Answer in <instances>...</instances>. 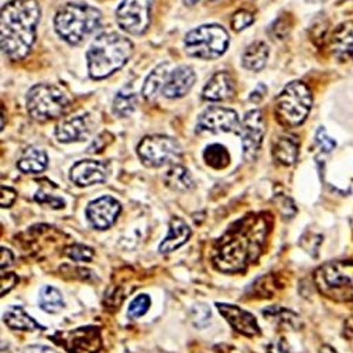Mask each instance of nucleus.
Returning <instances> with one entry per match:
<instances>
[{
  "label": "nucleus",
  "mask_w": 353,
  "mask_h": 353,
  "mask_svg": "<svg viewBox=\"0 0 353 353\" xmlns=\"http://www.w3.org/2000/svg\"><path fill=\"white\" fill-rule=\"evenodd\" d=\"M272 223L266 214L249 215L228 230L214 252V266L223 273H239L254 263L266 243Z\"/></svg>",
  "instance_id": "obj_1"
},
{
  "label": "nucleus",
  "mask_w": 353,
  "mask_h": 353,
  "mask_svg": "<svg viewBox=\"0 0 353 353\" xmlns=\"http://www.w3.org/2000/svg\"><path fill=\"white\" fill-rule=\"evenodd\" d=\"M41 9L36 0H12L0 14V46L6 57L21 61L36 41Z\"/></svg>",
  "instance_id": "obj_2"
},
{
  "label": "nucleus",
  "mask_w": 353,
  "mask_h": 353,
  "mask_svg": "<svg viewBox=\"0 0 353 353\" xmlns=\"http://www.w3.org/2000/svg\"><path fill=\"white\" fill-rule=\"evenodd\" d=\"M133 54V43L117 33L99 34L86 52L88 72L92 79H103L123 68Z\"/></svg>",
  "instance_id": "obj_3"
},
{
  "label": "nucleus",
  "mask_w": 353,
  "mask_h": 353,
  "mask_svg": "<svg viewBox=\"0 0 353 353\" xmlns=\"http://www.w3.org/2000/svg\"><path fill=\"white\" fill-rule=\"evenodd\" d=\"M101 12L86 3L68 2L58 9L54 27L57 34L71 46H78L101 27Z\"/></svg>",
  "instance_id": "obj_4"
},
{
  "label": "nucleus",
  "mask_w": 353,
  "mask_h": 353,
  "mask_svg": "<svg viewBox=\"0 0 353 353\" xmlns=\"http://www.w3.org/2000/svg\"><path fill=\"white\" fill-rule=\"evenodd\" d=\"M314 281L323 296L335 301H353V263L331 261L321 266Z\"/></svg>",
  "instance_id": "obj_5"
},
{
  "label": "nucleus",
  "mask_w": 353,
  "mask_h": 353,
  "mask_svg": "<svg viewBox=\"0 0 353 353\" xmlns=\"http://www.w3.org/2000/svg\"><path fill=\"white\" fill-rule=\"evenodd\" d=\"M312 108V95L301 81L290 82L276 99V114L288 128H297L305 122Z\"/></svg>",
  "instance_id": "obj_6"
},
{
  "label": "nucleus",
  "mask_w": 353,
  "mask_h": 353,
  "mask_svg": "<svg viewBox=\"0 0 353 353\" xmlns=\"http://www.w3.org/2000/svg\"><path fill=\"white\" fill-rule=\"evenodd\" d=\"M70 108V98L55 85L39 83L27 95V112L37 122H48L61 117Z\"/></svg>",
  "instance_id": "obj_7"
},
{
  "label": "nucleus",
  "mask_w": 353,
  "mask_h": 353,
  "mask_svg": "<svg viewBox=\"0 0 353 353\" xmlns=\"http://www.w3.org/2000/svg\"><path fill=\"white\" fill-rule=\"evenodd\" d=\"M229 34L219 24H203L191 30L184 39L185 52L199 60H215L225 54Z\"/></svg>",
  "instance_id": "obj_8"
},
{
  "label": "nucleus",
  "mask_w": 353,
  "mask_h": 353,
  "mask_svg": "<svg viewBox=\"0 0 353 353\" xmlns=\"http://www.w3.org/2000/svg\"><path fill=\"white\" fill-rule=\"evenodd\" d=\"M137 154L147 167H161L179 160L181 147L172 137L154 134L141 139L137 145Z\"/></svg>",
  "instance_id": "obj_9"
},
{
  "label": "nucleus",
  "mask_w": 353,
  "mask_h": 353,
  "mask_svg": "<svg viewBox=\"0 0 353 353\" xmlns=\"http://www.w3.org/2000/svg\"><path fill=\"white\" fill-rule=\"evenodd\" d=\"M154 0H123L116 9V21L123 32L132 36H141L152 21Z\"/></svg>",
  "instance_id": "obj_10"
},
{
  "label": "nucleus",
  "mask_w": 353,
  "mask_h": 353,
  "mask_svg": "<svg viewBox=\"0 0 353 353\" xmlns=\"http://www.w3.org/2000/svg\"><path fill=\"white\" fill-rule=\"evenodd\" d=\"M239 134L242 139L243 154L248 161H253L260 150L264 134H266V121L261 110H249L239 126Z\"/></svg>",
  "instance_id": "obj_11"
},
{
  "label": "nucleus",
  "mask_w": 353,
  "mask_h": 353,
  "mask_svg": "<svg viewBox=\"0 0 353 353\" xmlns=\"http://www.w3.org/2000/svg\"><path fill=\"white\" fill-rule=\"evenodd\" d=\"M121 212V202L110 195H105L90 202L86 208V219L94 229L106 230L114 225Z\"/></svg>",
  "instance_id": "obj_12"
},
{
  "label": "nucleus",
  "mask_w": 353,
  "mask_h": 353,
  "mask_svg": "<svg viewBox=\"0 0 353 353\" xmlns=\"http://www.w3.org/2000/svg\"><path fill=\"white\" fill-rule=\"evenodd\" d=\"M241 121L238 113L229 109L214 106L205 110L198 119V130L211 133H226L239 130Z\"/></svg>",
  "instance_id": "obj_13"
},
{
  "label": "nucleus",
  "mask_w": 353,
  "mask_h": 353,
  "mask_svg": "<svg viewBox=\"0 0 353 353\" xmlns=\"http://www.w3.org/2000/svg\"><path fill=\"white\" fill-rule=\"evenodd\" d=\"M63 345L70 353H98L101 350V334L95 327L78 328L65 334H58Z\"/></svg>",
  "instance_id": "obj_14"
},
{
  "label": "nucleus",
  "mask_w": 353,
  "mask_h": 353,
  "mask_svg": "<svg viewBox=\"0 0 353 353\" xmlns=\"http://www.w3.org/2000/svg\"><path fill=\"white\" fill-rule=\"evenodd\" d=\"M109 175L105 163L97 160H81L75 163L70 172V180L78 187H91L103 183Z\"/></svg>",
  "instance_id": "obj_15"
},
{
  "label": "nucleus",
  "mask_w": 353,
  "mask_h": 353,
  "mask_svg": "<svg viewBox=\"0 0 353 353\" xmlns=\"http://www.w3.org/2000/svg\"><path fill=\"white\" fill-rule=\"evenodd\" d=\"M216 307L219 314L226 319V322L236 332L245 336H256L260 334V327L256 318L246 310L238 305L225 304V303H216Z\"/></svg>",
  "instance_id": "obj_16"
},
{
  "label": "nucleus",
  "mask_w": 353,
  "mask_h": 353,
  "mask_svg": "<svg viewBox=\"0 0 353 353\" xmlns=\"http://www.w3.org/2000/svg\"><path fill=\"white\" fill-rule=\"evenodd\" d=\"M195 72L191 67H176L168 74V78L163 86V95L168 99H179L185 97L195 83Z\"/></svg>",
  "instance_id": "obj_17"
},
{
  "label": "nucleus",
  "mask_w": 353,
  "mask_h": 353,
  "mask_svg": "<svg viewBox=\"0 0 353 353\" xmlns=\"http://www.w3.org/2000/svg\"><path fill=\"white\" fill-rule=\"evenodd\" d=\"M91 134V123L88 116H72L70 119L63 121L55 129L57 140L60 143L83 141Z\"/></svg>",
  "instance_id": "obj_18"
},
{
  "label": "nucleus",
  "mask_w": 353,
  "mask_h": 353,
  "mask_svg": "<svg viewBox=\"0 0 353 353\" xmlns=\"http://www.w3.org/2000/svg\"><path fill=\"white\" fill-rule=\"evenodd\" d=\"M234 94V82L229 72H216L202 91V98L210 102H222Z\"/></svg>",
  "instance_id": "obj_19"
},
{
  "label": "nucleus",
  "mask_w": 353,
  "mask_h": 353,
  "mask_svg": "<svg viewBox=\"0 0 353 353\" xmlns=\"http://www.w3.org/2000/svg\"><path fill=\"white\" fill-rule=\"evenodd\" d=\"M190 238H191V229L187 225V222L181 218H172L170 222L167 236L161 242L159 249L161 253H171L176 249H180L183 245H185Z\"/></svg>",
  "instance_id": "obj_20"
},
{
  "label": "nucleus",
  "mask_w": 353,
  "mask_h": 353,
  "mask_svg": "<svg viewBox=\"0 0 353 353\" xmlns=\"http://www.w3.org/2000/svg\"><path fill=\"white\" fill-rule=\"evenodd\" d=\"M331 50L341 60H353V21L339 26L334 32Z\"/></svg>",
  "instance_id": "obj_21"
},
{
  "label": "nucleus",
  "mask_w": 353,
  "mask_h": 353,
  "mask_svg": "<svg viewBox=\"0 0 353 353\" xmlns=\"http://www.w3.org/2000/svg\"><path fill=\"white\" fill-rule=\"evenodd\" d=\"M300 153L299 140L292 136H280L273 143V157L283 165H292Z\"/></svg>",
  "instance_id": "obj_22"
},
{
  "label": "nucleus",
  "mask_w": 353,
  "mask_h": 353,
  "mask_svg": "<svg viewBox=\"0 0 353 353\" xmlns=\"http://www.w3.org/2000/svg\"><path fill=\"white\" fill-rule=\"evenodd\" d=\"M48 157L47 153L39 147H27L17 161V167L21 172L26 174H40L47 168Z\"/></svg>",
  "instance_id": "obj_23"
},
{
  "label": "nucleus",
  "mask_w": 353,
  "mask_h": 353,
  "mask_svg": "<svg viewBox=\"0 0 353 353\" xmlns=\"http://www.w3.org/2000/svg\"><path fill=\"white\" fill-rule=\"evenodd\" d=\"M268 58H269L268 44L263 41H256V43H252L245 50V52L242 55V65L249 71L259 72L264 67H266Z\"/></svg>",
  "instance_id": "obj_24"
},
{
  "label": "nucleus",
  "mask_w": 353,
  "mask_h": 353,
  "mask_svg": "<svg viewBox=\"0 0 353 353\" xmlns=\"http://www.w3.org/2000/svg\"><path fill=\"white\" fill-rule=\"evenodd\" d=\"M3 321L6 325L12 330L19 331H34V330H44L43 325L28 315L21 307H9L3 314Z\"/></svg>",
  "instance_id": "obj_25"
},
{
  "label": "nucleus",
  "mask_w": 353,
  "mask_h": 353,
  "mask_svg": "<svg viewBox=\"0 0 353 353\" xmlns=\"http://www.w3.org/2000/svg\"><path fill=\"white\" fill-rule=\"evenodd\" d=\"M167 187H170L174 191H190L194 188V179L192 175L190 174V171L185 167L181 165H174L171 167L164 179Z\"/></svg>",
  "instance_id": "obj_26"
},
{
  "label": "nucleus",
  "mask_w": 353,
  "mask_h": 353,
  "mask_svg": "<svg viewBox=\"0 0 353 353\" xmlns=\"http://www.w3.org/2000/svg\"><path fill=\"white\" fill-rule=\"evenodd\" d=\"M168 70H167V64H160L159 67H156L149 77L145 78L144 85L141 88V94L145 99H153L159 91H163V86L168 78Z\"/></svg>",
  "instance_id": "obj_27"
},
{
  "label": "nucleus",
  "mask_w": 353,
  "mask_h": 353,
  "mask_svg": "<svg viewBox=\"0 0 353 353\" xmlns=\"http://www.w3.org/2000/svg\"><path fill=\"white\" fill-rule=\"evenodd\" d=\"M137 106V95L129 85L123 86L113 99V113L119 117L130 116Z\"/></svg>",
  "instance_id": "obj_28"
},
{
  "label": "nucleus",
  "mask_w": 353,
  "mask_h": 353,
  "mask_svg": "<svg viewBox=\"0 0 353 353\" xmlns=\"http://www.w3.org/2000/svg\"><path fill=\"white\" fill-rule=\"evenodd\" d=\"M39 305L43 311H46L48 314H55L58 311H61V308H64L63 294L58 291L55 287L46 285L40 291Z\"/></svg>",
  "instance_id": "obj_29"
},
{
  "label": "nucleus",
  "mask_w": 353,
  "mask_h": 353,
  "mask_svg": "<svg viewBox=\"0 0 353 353\" xmlns=\"http://www.w3.org/2000/svg\"><path fill=\"white\" fill-rule=\"evenodd\" d=\"M203 160L210 167L215 170H223L230 163L229 152L221 144H211L203 152Z\"/></svg>",
  "instance_id": "obj_30"
},
{
  "label": "nucleus",
  "mask_w": 353,
  "mask_h": 353,
  "mask_svg": "<svg viewBox=\"0 0 353 353\" xmlns=\"http://www.w3.org/2000/svg\"><path fill=\"white\" fill-rule=\"evenodd\" d=\"M150 304H152L150 297L147 296V294H140V296H137L129 305V311H128L129 318L143 316L147 311H149Z\"/></svg>",
  "instance_id": "obj_31"
},
{
  "label": "nucleus",
  "mask_w": 353,
  "mask_h": 353,
  "mask_svg": "<svg viewBox=\"0 0 353 353\" xmlns=\"http://www.w3.org/2000/svg\"><path fill=\"white\" fill-rule=\"evenodd\" d=\"M65 254L74 261H90L94 257V250L83 245H71L65 249Z\"/></svg>",
  "instance_id": "obj_32"
},
{
  "label": "nucleus",
  "mask_w": 353,
  "mask_h": 353,
  "mask_svg": "<svg viewBox=\"0 0 353 353\" xmlns=\"http://www.w3.org/2000/svg\"><path fill=\"white\" fill-rule=\"evenodd\" d=\"M254 21V17L250 12L248 10H239L233 14L230 23H232V28L234 32H242L245 28H248L252 23Z\"/></svg>",
  "instance_id": "obj_33"
},
{
  "label": "nucleus",
  "mask_w": 353,
  "mask_h": 353,
  "mask_svg": "<svg viewBox=\"0 0 353 353\" xmlns=\"http://www.w3.org/2000/svg\"><path fill=\"white\" fill-rule=\"evenodd\" d=\"M211 316V310L205 305V304H198L192 308L191 318L192 322L195 323V327H205L210 321Z\"/></svg>",
  "instance_id": "obj_34"
},
{
  "label": "nucleus",
  "mask_w": 353,
  "mask_h": 353,
  "mask_svg": "<svg viewBox=\"0 0 353 353\" xmlns=\"http://www.w3.org/2000/svg\"><path fill=\"white\" fill-rule=\"evenodd\" d=\"M34 199H36L39 203H47V205H50V207L54 208V210H61V208H64V205H65L64 199L57 198V196H50L48 194H44L43 191H39V192L36 194Z\"/></svg>",
  "instance_id": "obj_35"
},
{
  "label": "nucleus",
  "mask_w": 353,
  "mask_h": 353,
  "mask_svg": "<svg viewBox=\"0 0 353 353\" xmlns=\"http://www.w3.org/2000/svg\"><path fill=\"white\" fill-rule=\"evenodd\" d=\"M316 143L319 145V149L323 150L325 153L331 152L335 147V141L327 134L325 129H319L316 133Z\"/></svg>",
  "instance_id": "obj_36"
},
{
  "label": "nucleus",
  "mask_w": 353,
  "mask_h": 353,
  "mask_svg": "<svg viewBox=\"0 0 353 353\" xmlns=\"http://www.w3.org/2000/svg\"><path fill=\"white\" fill-rule=\"evenodd\" d=\"M17 192L10 188V187H2V199H0V205H2V208H10L13 202L16 201Z\"/></svg>",
  "instance_id": "obj_37"
},
{
  "label": "nucleus",
  "mask_w": 353,
  "mask_h": 353,
  "mask_svg": "<svg viewBox=\"0 0 353 353\" xmlns=\"http://www.w3.org/2000/svg\"><path fill=\"white\" fill-rule=\"evenodd\" d=\"M19 279L14 273H8V274H2V290H0V294L2 296H5V294H8L16 284H17Z\"/></svg>",
  "instance_id": "obj_38"
},
{
  "label": "nucleus",
  "mask_w": 353,
  "mask_h": 353,
  "mask_svg": "<svg viewBox=\"0 0 353 353\" xmlns=\"http://www.w3.org/2000/svg\"><path fill=\"white\" fill-rule=\"evenodd\" d=\"M266 353H291V352H290V347L285 343V341L279 339V341H274L273 343L269 345Z\"/></svg>",
  "instance_id": "obj_39"
},
{
  "label": "nucleus",
  "mask_w": 353,
  "mask_h": 353,
  "mask_svg": "<svg viewBox=\"0 0 353 353\" xmlns=\"http://www.w3.org/2000/svg\"><path fill=\"white\" fill-rule=\"evenodd\" d=\"M24 353H58L54 349L44 346V345H33L24 349Z\"/></svg>",
  "instance_id": "obj_40"
},
{
  "label": "nucleus",
  "mask_w": 353,
  "mask_h": 353,
  "mask_svg": "<svg viewBox=\"0 0 353 353\" xmlns=\"http://www.w3.org/2000/svg\"><path fill=\"white\" fill-rule=\"evenodd\" d=\"M264 94H266V86L260 83V85H257L256 90L252 92V95H250V101H252V102H254V103H257V102H260V101L263 99Z\"/></svg>",
  "instance_id": "obj_41"
},
{
  "label": "nucleus",
  "mask_w": 353,
  "mask_h": 353,
  "mask_svg": "<svg viewBox=\"0 0 353 353\" xmlns=\"http://www.w3.org/2000/svg\"><path fill=\"white\" fill-rule=\"evenodd\" d=\"M0 254H2V270H5V268L10 266V264L13 263V253L9 249L2 248Z\"/></svg>",
  "instance_id": "obj_42"
},
{
  "label": "nucleus",
  "mask_w": 353,
  "mask_h": 353,
  "mask_svg": "<svg viewBox=\"0 0 353 353\" xmlns=\"http://www.w3.org/2000/svg\"><path fill=\"white\" fill-rule=\"evenodd\" d=\"M199 2V0H184V3L187 5V6H194V5H196Z\"/></svg>",
  "instance_id": "obj_43"
},
{
  "label": "nucleus",
  "mask_w": 353,
  "mask_h": 353,
  "mask_svg": "<svg viewBox=\"0 0 353 353\" xmlns=\"http://www.w3.org/2000/svg\"><path fill=\"white\" fill-rule=\"evenodd\" d=\"M322 353H336V352H335V350H332L331 347L325 346V347H323V349H322Z\"/></svg>",
  "instance_id": "obj_44"
},
{
  "label": "nucleus",
  "mask_w": 353,
  "mask_h": 353,
  "mask_svg": "<svg viewBox=\"0 0 353 353\" xmlns=\"http://www.w3.org/2000/svg\"><path fill=\"white\" fill-rule=\"evenodd\" d=\"M305 2H308V3H323V2H327V0H305Z\"/></svg>",
  "instance_id": "obj_45"
}]
</instances>
